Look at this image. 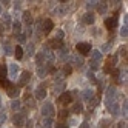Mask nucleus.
Here are the masks:
<instances>
[{
	"instance_id": "f257e3e1",
	"label": "nucleus",
	"mask_w": 128,
	"mask_h": 128,
	"mask_svg": "<svg viewBox=\"0 0 128 128\" xmlns=\"http://www.w3.org/2000/svg\"><path fill=\"white\" fill-rule=\"evenodd\" d=\"M76 50H77V52L80 54V56H88V54L93 51L91 45L86 43V42H79V43L76 45Z\"/></svg>"
},
{
	"instance_id": "f03ea898",
	"label": "nucleus",
	"mask_w": 128,
	"mask_h": 128,
	"mask_svg": "<svg viewBox=\"0 0 128 128\" xmlns=\"http://www.w3.org/2000/svg\"><path fill=\"white\" fill-rule=\"evenodd\" d=\"M42 114L45 117H51L52 119V116L56 114V108H54V105L51 102H46V104L43 105V108H42Z\"/></svg>"
},
{
	"instance_id": "7ed1b4c3",
	"label": "nucleus",
	"mask_w": 128,
	"mask_h": 128,
	"mask_svg": "<svg viewBox=\"0 0 128 128\" xmlns=\"http://www.w3.org/2000/svg\"><path fill=\"white\" fill-rule=\"evenodd\" d=\"M51 31H54V22L51 19H45L42 20V32L50 34Z\"/></svg>"
},
{
	"instance_id": "20e7f679",
	"label": "nucleus",
	"mask_w": 128,
	"mask_h": 128,
	"mask_svg": "<svg viewBox=\"0 0 128 128\" xmlns=\"http://www.w3.org/2000/svg\"><path fill=\"white\" fill-rule=\"evenodd\" d=\"M12 122H14L16 126H23L25 122H26V114L25 113H17V114H14Z\"/></svg>"
},
{
	"instance_id": "39448f33",
	"label": "nucleus",
	"mask_w": 128,
	"mask_h": 128,
	"mask_svg": "<svg viewBox=\"0 0 128 128\" xmlns=\"http://www.w3.org/2000/svg\"><path fill=\"white\" fill-rule=\"evenodd\" d=\"M59 102H60L62 105H70V104L72 102V94L68 93V91H63V93L59 96Z\"/></svg>"
},
{
	"instance_id": "423d86ee",
	"label": "nucleus",
	"mask_w": 128,
	"mask_h": 128,
	"mask_svg": "<svg viewBox=\"0 0 128 128\" xmlns=\"http://www.w3.org/2000/svg\"><path fill=\"white\" fill-rule=\"evenodd\" d=\"M30 79H31V72H30V71H23L22 74H20V79H19V86H20V88L25 86V85L30 82Z\"/></svg>"
},
{
	"instance_id": "0eeeda50",
	"label": "nucleus",
	"mask_w": 128,
	"mask_h": 128,
	"mask_svg": "<svg viewBox=\"0 0 128 128\" xmlns=\"http://www.w3.org/2000/svg\"><path fill=\"white\" fill-rule=\"evenodd\" d=\"M105 26H106L108 31L116 30V26H117V17H110V19H106L105 20Z\"/></svg>"
},
{
	"instance_id": "6e6552de",
	"label": "nucleus",
	"mask_w": 128,
	"mask_h": 128,
	"mask_svg": "<svg viewBox=\"0 0 128 128\" xmlns=\"http://www.w3.org/2000/svg\"><path fill=\"white\" fill-rule=\"evenodd\" d=\"M116 65H117V56H110L108 60H106V68H105V71L110 72V70L114 68Z\"/></svg>"
},
{
	"instance_id": "1a4fd4ad",
	"label": "nucleus",
	"mask_w": 128,
	"mask_h": 128,
	"mask_svg": "<svg viewBox=\"0 0 128 128\" xmlns=\"http://www.w3.org/2000/svg\"><path fill=\"white\" fill-rule=\"evenodd\" d=\"M34 96H36V99H37V100H43L45 97H46V91H45L43 86H39V88H36Z\"/></svg>"
},
{
	"instance_id": "9d476101",
	"label": "nucleus",
	"mask_w": 128,
	"mask_h": 128,
	"mask_svg": "<svg viewBox=\"0 0 128 128\" xmlns=\"http://www.w3.org/2000/svg\"><path fill=\"white\" fill-rule=\"evenodd\" d=\"M63 90H65V82H63V80H57L56 84H54V93L62 94Z\"/></svg>"
},
{
	"instance_id": "9b49d317",
	"label": "nucleus",
	"mask_w": 128,
	"mask_h": 128,
	"mask_svg": "<svg viewBox=\"0 0 128 128\" xmlns=\"http://www.w3.org/2000/svg\"><path fill=\"white\" fill-rule=\"evenodd\" d=\"M82 97H84V100H90L94 97V91L91 90V88H86V90H84V93H82Z\"/></svg>"
},
{
	"instance_id": "f8f14e48",
	"label": "nucleus",
	"mask_w": 128,
	"mask_h": 128,
	"mask_svg": "<svg viewBox=\"0 0 128 128\" xmlns=\"http://www.w3.org/2000/svg\"><path fill=\"white\" fill-rule=\"evenodd\" d=\"M84 22H85L86 25H93V23L96 22V17H94V14H93V12H86V14L84 16Z\"/></svg>"
},
{
	"instance_id": "ddd939ff",
	"label": "nucleus",
	"mask_w": 128,
	"mask_h": 128,
	"mask_svg": "<svg viewBox=\"0 0 128 128\" xmlns=\"http://www.w3.org/2000/svg\"><path fill=\"white\" fill-rule=\"evenodd\" d=\"M50 46H51L52 50H60V48L63 46V40L52 39V40H50Z\"/></svg>"
},
{
	"instance_id": "4468645a",
	"label": "nucleus",
	"mask_w": 128,
	"mask_h": 128,
	"mask_svg": "<svg viewBox=\"0 0 128 128\" xmlns=\"http://www.w3.org/2000/svg\"><path fill=\"white\" fill-rule=\"evenodd\" d=\"M10 74L12 76V77H17V74H19V65L17 63H10Z\"/></svg>"
},
{
	"instance_id": "2eb2a0df",
	"label": "nucleus",
	"mask_w": 128,
	"mask_h": 128,
	"mask_svg": "<svg viewBox=\"0 0 128 128\" xmlns=\"http://www.w3.org/2000/svg\"><path fill=\"white\" fill-rule=\"evenodd\" d=\"M23 22H25L26 26H32V17H31V12L30 11L23 12Z\"/></svg>"
},
{
	"instance_id": "dca6fc26",
	"label": "nucleus",
	"mask_w": 128,
	"mask_h": 128,
	"mask_svg": "<svg viewBox=\"0 0 128 128\" xmlns=\"http://www.w3.org/2000/svg\"><path fill=\"white\" fill-rule=\"evenodd\" d=\"M2 25L3 26H11V16L8 14V12L2 14Z\"/></svg>"
},
{
	"instance_id": "f3484780",
	"label": "nucleus",
	"mask_w": 128,
	"mask_h": 128,
	"mask_svg": "<svg viewBox=\"0 0 128 128\" xmlns=\"http://www.w3.org/2000/svg\"><path fill=\"white\" fill-rule=\"evenodd\" d=\"M71 62L76 63V66H82V65H84V59H82V56H77V54H74V56L71 57Z\"/></svg>"
},
{
	"instance_id": "a211bd4d",
	"label": "nucleus",
	"mask_w": 128,
	"mask_h": 128,
	"mask_svg": "<svg viewBox=\"0 0 128 128\" xmlns=\"http://www.w3.org/2000/svg\"><path fill=\"white\" fill-rule=\"evenodd\" d=\"M6 77H8V68H6V65L0 63V80H3Z\"/></svg>"
},
{
	"instance_id": "6ab92c4d",
	"label": "nucleus",
	"mask_w": 128,
	"mask_h": 128,
	"mask_svg": "<svg viewBox=\"0 0 128 128\" xmlns=\"http://www.w3.org/2000/svg\"><path fill=\"white\" fill-rule=\"evenodd\" d=\"M91 60L93 62H100V59H102V52L100 51H91Z\"/></svg>"
},
{
	"instance_id": "aec40b11",
	"label": "nucleus",
	"mask_w": 128,
	"mask_h": 128,
	"mask_svg": "<svg viewBox=\"0 0 128 128\" xmlns=\"http://www.w3.org/2000/svg\"><path fill=\"white\" fill-rule=\"evenodd\" d=\"M82 110H84V106H82V104H80V102H76L74 105H72L71 111L74 113V114H80V113H82Z\"/></svg>"
},
{
	"instance_id": "412c9836",
	"label": "nucleus",
	"mask_w": 128,
	"mask_h": 128,
	"mask_svg": "<svg viewBox=\"0 0 128 128\" xmlns=\"http://www.w3.org/2000/svg\"><path fill=\"white\" fill-rule=\"evenodd\" d=\"M37 68L39 66H45V56H43V51H40L39 54H37Z\"/></svg>"
},
{
	"instance_id": "4be33fe9",
	"label": "nucleus",
	"mask_w": 128,
	"mask_h": 128,
	"mask_svg": "<svg viewBox=\"0 0 128 128\" xmlns=\"http://www.w3.org/2000/svg\"><path fill=\"white\" fill-rule=\"evenodd\" d=\"M19 94H20V90H19V88L11 86L10 90H8V96H10V97H17Z\"/></svg>"
},
{
	"instance_id": "5701e85b",
	"label": "nucleus",
	"mask_w": 128,
	"mask_h": 128,
	"mask_svg": "<svg viewBox=\"0 0 128 128\" xmlns=\"http://www.w3.org/2000/svg\"><path fill=\"white\" fill-rule=\"evenodd\" d=\"M108 110L113 116H119V105L117 104H113V105H108Z\"/></svg>"
},
{
	"instance_id": "b1692460",
	"label": "nucleus",
	"mask_w": 128,
	"mask_h": 128,
	"mask_svg": "<svg viewBox=\"0 0 128 128\" xmlns=\"http://www.w3.org/2000/svg\"><path fill=\"white\" fill-rule=\"evenodd\" d=\"M3 51H5V54H6V56H11V54H14V50H12V46H11V45L10 43H3Z\"/></svg>"
},
{
	"instance_id": "393cba45",
	"label": "nucleus",
	"mask_w": 128,
	"mask_h": 128,
	"mask_svg": "<svg viewBox=\"0 0 128 128\" xmlns=\"http://www.w3.org/2000/svg\"><path fill=\"white\" fill-rule=\"evenodd\" d=\"M114 96H116V88H114V86H110L108 91H106V100L110 102V100H111Z\"/></svg>"
},
{
	"instance_id": "a878e982",
	"label": "nucleus",
	"mask_w": 128,
	"mask_h": 128,
	"mask_svg": "<svg viewBox=\"0 0 128 128\" xmlns=\"http://www.w3.org/2000/svg\"><path fill=\"white\" fill-rule=\"evenodd\" d=\"M97 11L100 14H105L106 12V3L105 2H97Z\"/></svg>"
},
{
	"instance_id": "bb28decb",
	"label": "nucleus",
	"mask_w": 128,
	"mask_h": 128,
	"mask_svg": "<svg viewBox=\"0 0 128 128\" xmlns=\"http://www.w3.org/2000/svg\"><path fill=\"white\" fill-rule=\"evenodd\" d=\"M34 51H36V46H34V45L32 43H28V45H26V56H34Z\"/></svg>"
},
{
	"instance_id": "cd10ccee",
	"label": "nucleus",
	"mask_w": 128,
	"mask_h": 128,
	"mask_svg": "<svg viewBox=\"0 0 128 128\" xmlns=\"http://www.w3.org/2000/svg\"><path fill=\"white\" fill-rule=\"evenodd\" d=\"M14 54H16V57L19 59V60L23 57V48L20 46V45H19V46H16V50H14Z\"/></svg>"
},
{
	"instance_id": "c85d7f7f",
	"label": "nucleus",
	"mask_w": 128,
	"mask_h": 128,
	"mask_svg": "<svg viewBox=\"0 0 128 128\" xmlns=\"http://www.w3.org/2000/svg\"><path fill=\"white\" fill-rule=\"evenodd\" d=\"M37 74H39V77H45L48 74V68L46 66H39L37 68Z\"/></svg>"
},
{
	"instance_id": "c756f323",
	"label": "nucleus",
	"mask_w": 128,
	"mask_h": 128,
	"mask_svg": "<svg viewBox=\"0 0 128 128\" xmlns=\"http://www.w3.org/2000/svg\"><path fill=\"white\" fill-rule=\"evenodd\" d=\"M20 30H22V23L20 22H14L12 23V31H14V34H20Z\"/></svg>"
},
{
	"instance_id": "7c9ffc66",
	"label": "nucleus",
	"mask_w": 128,
	"mask_h": 128,
	"mask_svg": "<svg viewBox=\"0 0 128 128\" xmlns=\"http://www.w3.org/2000/svg\"><path fill=\"white\" fill-rule=\"evenodd\" d=\"M42 126H43V128H51V126H52V119H51V117H45Z\"/></svg>"
},
{
	"instance_id": "2f4dec72",
	"label": "nucleus",
	"mask_w": 128,
	"mask_h": 128,
	"mask_svg": "<svg viewBox=\"0 0 128 128\" xmlns=\"http://www.w3.org/2000/svg\"><path fill=\"white\" fill-rule=\"evenodd\" d=\"M0 86H2V88H5V90H10L12 85H11V82H10V80L3 79V80H0Z\"/></svg>"
},
{
	"instance_id": "473e14b6",
	"label": "nucleus",
	"mask_w": 128,
	"mask_h": 128,
	"mask_svg": "<svg viewBox=\"0 0 128 128\" xmlns=\"http://www.w3.org/2000/svg\"><path fill=\"white\" fill-rule=\"evenodd\" d=\"M59 56H60V59H65V57H68V50H66L65 46H62V48L59 50Z\"/></svg>"
},
{
	"instance_id": "72a5a7b5",
	"label": "nucleus",
	"mask_w": 128,
	"mask_h": 128,
	"mask_svg": "<svg viewBox=\"0 0 128 128\" xmlns=\"http://www.w3.org/2000/svg\"><path fill=\"white\" fill-rule=\"evenodd\" d=\"M62 72H63V76H70L71 72H72V68H71L70 65H63V70H62Z\"/></svg>"
},
{
	"instance_id": "f704fd0d",
	"label": "nucleus",
	"mask_w": 128,
	"mask_h": 128,
	"mask_svg": "<svg viewBox=\"0 0 128 128\" xmlns=\"http://www.w3.org/2000/svg\"><path fill=\"white\" fill-rule=\"evenodd\" d=\"M56 36H57V40H63V39H65V32H63V30H57L56 31Z\"/></svg>"
},
{
	"instance_id": "c9c22d12",
	"label": "nucleus",
	"mask_w": 128,
	"mask_h": 128,
	"mask_svg": "<svg viewBox=\"0 0 128 128\" xmlns=\"http://www.w3.org/2000/svg\"><path fill=\"white\" fill-rule=\"evenodd\" d=\"M20 105H22V104H20V100H17V99H16L14 102L11 104V108H12V110H16V111H17V110H20Z\"/></svg>"
},
{
	"instance_id": "e433bc0d",
	"label": "nucleus",
	"mask_w": 128,
	"mask_h": 128,
	"mask_svg": "<svg viewBox=\"0 0 128 128\" xmlns=\"http://www.w3.org/2000/svg\"><path fill=\"white\" fill-rule=\"evenodd\" d=\"M90 65H91V70H93V71H97V70L100 68V63H99V62H93V60H91Z\"/></svg>"
},
{
	"instance_id": "4c0bfd02",
	"label": "nucleus",
	"mask_w": 128,
	"mask_h": 128,
	"mask_svg": "<svg viewBox=\"0 0 128 128\" xmlns=\"http://www.w3.org/2000/svg\"><path fill=\"white\" fill-rule=\"evenodd\" d=\"M97 105H99V100H97V99H94V97H93V99L90 100V108H91V110H93V108H96Z\"/></svg>"
},
{
	"instance_id": "58836bf2",
	"label": "nucleus",
	"mask_w": 128,
	"mask_h": 128,
	"mask_svg": "<svg viewBox=\"0 0 128 128\" xmlns=\"http://www.w3.org/2000/svg\"><path fill=\"white\" fill-rule=\"evenodd\" d=\"M120 36H122V37H126V36H128V28H126V25H124V26H122V30H120Z\"/></svg>"
},
{
	"instance_id": "ea45409f",
	"label": "nucleus",
	"mask_w": 128,
	"mask_h": 128,
	"mask_svg": "<svg viewBox=\"0 0 128 128\" xmlns=\"http://www.w3.org/2000/svg\"><path fill=\"white\" fill-rule=\"evenodd\" d=\"M59 117L60 119H66L68 117V111H66V110H62V111L59 113Z\"/></svg>"
},
{
	"instance_id": "a19ab883",
	"label": "nucleus",
	"mask_w": 128,
	"mask_h": 128,
	"mask_svg": "<svg viewBox=\"0 0 128 128\" xmlns=\"http://www.w3.org/2000/svg\"><path fill=\"white\" fill-rule=\"evenodd\" d=\"M96 6H97V2H93V0H91V2H86V8H88V10L96 8Z\"/></svg>"
},
{
	"instance_id": "79ce46f5",
	"label": "nucleus",
	"mask_w": 128,
	"mask_h": 128,
	"mask_svg": "<svg viewBox=\"0 0 128 128\" xmlns=\"http://www.w3.org/2000/svg\"><path fill=\"white\" fill-rule=\"evenodd\" d=\"M86 76L90 77V80H93V82H96V76H94V72H93V71H88V72H86Z\"/></svg>"
},
{
	"instance_id": "37998d69",
	"label": "nucleus",
	"mask_w": 128,
	"mask_h": 128,
	"mask_svg": "<svg viewBox=\"0 0 128 128\" xmlns=\"http://www.w3.org/2000/svg\"><path fill=\"white\" fill-rule=\"evenodd\" d=\"M19 42L20 43H26V36L25 34H19Z\"/></svg>"
},
{
	"instance_id": "c03bdc74",
	"label": "nucleus",
	"mask_w": 128,
	"mask_h": 128,
	"mask_svg": "<svg viewBox=\"0 0 128 128\" xmlns=\"http://www.w3.org/2000/svg\"><path fill=\"white\" fill-rule=\"evenodd\" d=\"M122 114H124V116H126V102L122 105Z\"/></svg>"
},
{
	"instance_id": "a18cd8bd",
	"label": "nucleus",
	"mask_w": 128,
	"mask_h": 128,
	"mask_svg": "<svg viewBox=\"0 0 128 128\" xmlns=\"http://www.w3.org/2000/svg\"><path fill=\"white\" fill-rule=\"evenodd\" d=\"M70 124H71V125H77V119H71Z\"/></svg>"
},
{
	"instance_id": "49530a36",
	"label": "nucleus",
	"mask_w": 128,
	"mask_h": 128,
	"mask_svg": "<svg viewBox=\"0 0 128 128\" xmlns=\"http://www.w3.org/2000/svg\"><path fill=\"white\" fill-rule=\"evenodd\" d=\"M82 128H90V124L88 122H84V124H82Z\"/></svg>"
},
{
	"instance_id": "de8ad7c7",
	"label": "nucleus",
	"mask_w": 128,
	"mask_h": 128,
	"mask_svg": "<svg viewBox=\"0 0 128 128\" xmlns=\"http://www.w3.org/2000/svg\"><path fill=\"white\" fill-rule=\"evenodd\" d=\"M14 3H16V5H14V6H16V8H17V10H19V8H20V3H22V2H14Z\"/></svg>"
},
{
	"instance_id": "09e8293b",
	"label": "nucleus",
	"mask_w": 128,
	"mask_h": 128,
	"mask_svg": "<svg viewBox=\"0 0 128 128\" xmlns=\"http://www.w3.org/2000/svg\"><path fill=\"white\" fill-rule=\"evenodd\" d=\"M3 31H5V26H3V25H2V23H0V34H2V32H3Z\"/></svg>"
},
{
	"instance_id": "8fccbe9b",
	"label": "nucleus",
	"mask_w": 128,
	"mask_h": 128,
	"mask_svg": "<svg viewBox=\"0 0 128 128\" xmlns=\"http://www.w3.org/2000/svg\"><path fill=\"white\" fill-rule=\"evenodd\" d=\"M57 128H68V125H63V124H60V125H57Z\"/></svg>"
},
{
	"instance_id": "3c124183",
	"label": "nucleus",
	"mask_w": 128,
	"mask_h": 128,
	"mask_svg": "<svg viewBox=\"0 0 128 128\" xmlns=\"http://www.w3.org/2000/svg\"><path fill=\"white\" fill-rule=\"evenodd\" d=\"M3 108V102H2V96H0V110Z\"/></svg>"
},
{
	"instance_id": "603ef678",
	"label": "nucleus",
	"mask_w": 128,
	"mask_h": 128,
	"mask_svg": "<svg viewBox=\"0 0 128 128\" xmlns=\"http://www.w3.org/2000/svg\"><path fill=\"white\" fill-rule=\"evenodd\" d=\"M0 16H2V5H0Z\"/></svg>"
},
{
	"instance_id": "864d4df0",
	"label": "nucleus",
	"mask_w": 128,
	"mask_h": 128,
	"mask_svg": "<svg viewBox=\"0 0 128 128\" xmlns=\"http://www.w3.org/2000/svg\"><path fill=\"white\" fill-rule=\"evenodd\" d=\"M37 128H43V126H42V125H37Z\"/></svg>"
}]
</instances>
